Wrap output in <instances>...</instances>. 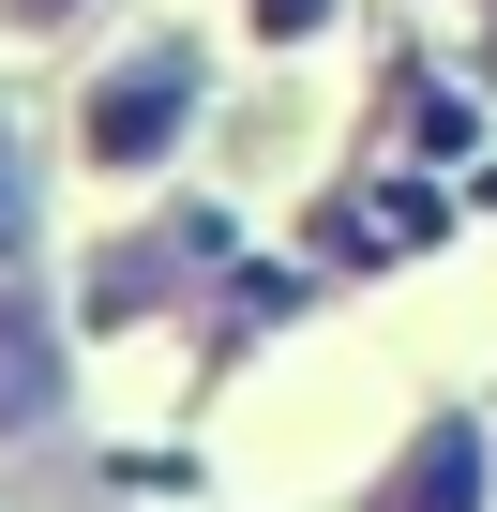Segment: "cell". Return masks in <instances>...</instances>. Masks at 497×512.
Masks as SVG:
<instances>
[{
    "mask_svg": "<svg viewBox=\"0 0 497 512\" xmlns=\"http://www.w3.org/2000/svg\"><path fill=\"white\" fill-rule=\"evenodd\" d=\"M181 106H196V46H136V61L91 91V151H106V166H151V151L181 136Z\"/></svg>",
    "mask_w": 497,
    "mask_h": 512,
    "instance_id": "cell-1",
    "label": "cell"
},
{
    "mask_svg": "<svg viewBox=\"0 0 497 512\" xmlns=\"http://www.w3.org/2000/svg\"><path fill=\"white\" fill-rule=\"evenodd\" d=\"M377 512H482V437H467V422H437V437L377 482Z\"/></svg>",
    "mask_w": 497,
    "mask_h": 512,
    "instance_id": "cell-2",
    "label": "cell"
},
{
    "mask_svg": "<svg viewBox=\"0 0 497 512\" xmlns=\"http://www.w3.org/2000/svg\"><path fill=\"white\" fill-rule=\"evenodd\" d=\"M46 407H61V347H46V317H31V302H0V437L46 422Z\"/></svg>",
    "mask_w": 497,
    "mask_h": 512,
    "instance_id": "cell-3",
    "label": "cell"
},
{
    "mask_svg": "<svg viewBox=\"0 0 497 512\" xmlns=\"http://www.w3.org/2000/svg\"><path fill=\"white\" fill-rule=\"evenodd\" d=\"M31 241V166H16V136H0V256Z\"/></svg>",
    "mask_w": 497,
    "mask_h": 512,
    "instance_id": "cell-4",
    "label": "cell"
},
{
    "mask_svg": "<svg viewBox=\"0 0 497 512\" xmlns=\"http://www.w3.org/2000/svg\"><path fill=\"white\" fill-rule=\"evenodd\" d=\"M332 16V0H257V31H317Z\"/></svg>",
    "mask_w": 497,
    "mask_h": 512,
    "instance_id": "cell-5",
    "label": "cell"
},
{
    "mask_svg": "<svg viewBox=\"0 0 497 512\" xmlns=\"http://www.w3.org/2000/svg\"><path fill=\"white\" fill-rule=\"evenodd\" d=\"M16 16H76V0H16Z\"/></svg>",
    "mask_w": 497,
    "mask_h": 512,
    "instance_id": "cell-6",
    "label": "cell"
}]
</instances>
